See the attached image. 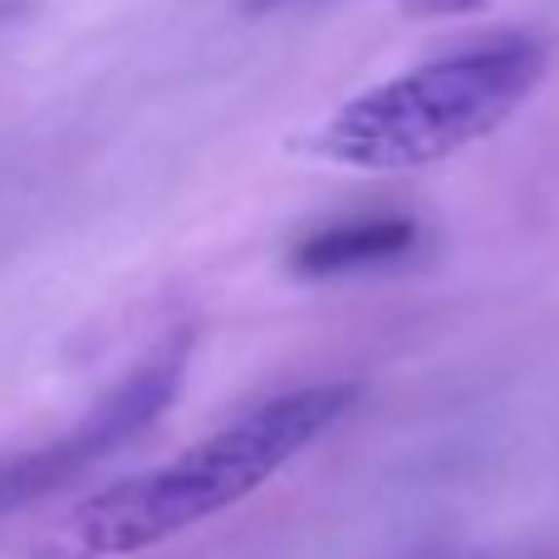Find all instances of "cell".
I'll list each match as a JSON object with an SVG mask.
<instances>
[{"label": "cell", "instance_id": "cell-1", "mask_svg": "<svg viewBox=\"0 0 559 559\" xmlns=\"http://www.w3.org/2000/svg\"><path fill=\"white\" fill-rule=\"evenodd\" d=\"M354 383H309L265 397L173 462L133 472L79 501L35 559H123L177 540L192 525L251 501L354 407Z\"/></svg>", "mask_w": 559, "mask_h": 559}, {"label": "cell", "instance_id": "cell-2", "mask_svg": "<svg viewBox=\"0 0 559 559\" xmlns=\"http://www.w3.org/2000/svg\"><path fill=\"white\" fill-rule=\"evenodd\" d=\"M550 74V49L531 35H496L427 59L319 118L295 153L354 173H417L506 128Z\"/></svg>", "mask_w": 559, "mask_h": 559}, {"label": "cell", "instance_id": "cell-3", "mask_svg": "<svg viewBox=\"0 0 559 559\" xmlns=\"http://www.w3.org/2000/svg\"><path fill=\"white\" fill-rule=\"evenodd\" d=\"M187 358H192V334L167 338L157 354H147L123 383H114L64 437L35 447L25 456H10L0 466V515L25 511V506L45 501V496L64 491L98 462L118 456L128 442L147 432L167 407L177 403L187 383Z\"/></svg>", "mask_w": 559, "mask_h": 559}, {"label": "cell", "instance_id": "cell-4", "mask_svg": "<svg viewBox=\"0 0 559 559\" xmlns=\"http://www.w3.org/2000/svg\"><path fill=\"white\" fill-rule=\"evenodd\" d=\"M417 251V222L397 212H364L338 216L289 246V271L309 280H334L358 271H383Z\"/></svg>", "mask_w": 559, "mask_h": 559}, {"label": "cell", "instance_id": "cell-5", "mask_svg": "<svg viewBox=\"0 0 559 559\" xmlns=\"http://www.w3.org/2000/svg\"><path fill=\"white\" fill-rule=\"evenodd\" d=\"M397 10L413 20H462L486 10V0H397Z\"/></svg>", "mask_w": 559, "mask_h": 559}, {"label": "cell", "instance_id": "cell-6", "mask_svg": "<svg viewBox=\"0 0 559 559\" xmlns=\"http://www.w3.org/2000/svg\"><path fill=\"white\" fill-rule=\"evenodd\" d=\"M285 5H299V0H241L246 15H271V10H285Z\"/></svg>", "mask_w": 559, "mask_h": 559}]
</instances>
